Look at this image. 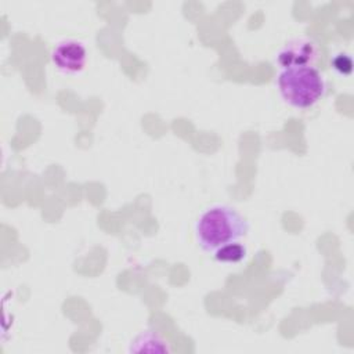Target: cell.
Wrapping results in <instances>:
<instances>
[{
    "label": "cell",
    "mask_w": 354,
    "mask_h": 354,
    "mask_svg": "<svg viewBox=\"0 0 354 354\" xmlns=\"http://www.w3.org/2000/svg\"><path fill=\"white\" fill-rule=\"evenodd\" d=\"M330 66L337 75L348 76L353 71V61H351L350 54L343 53V51L335 54L330 59Z\"/></svg>",
    "instance_id": "obj_7"
},
{
    "label": "cell",
    "mask_w": 354,
    "mask_h": 354,
    "mask_svg": "<svg viewBox=\"0 0 354 354\" xmlns=\"http://www.w3.org/2000/svg\"><path fill=\"white\" fill-rule=\"evenodd\" d=\"M321 55L319 46L310 37H297L285 43L275 55L279 69L314 66Z\"/></svg>",
    "instance_id": "obj_4"
},
{
    "label": "cell",
    "mask_w": 354,
    "mask_h": 354,
    "mask_svg": "<svg viewBox=\"0 0 354 354\" xmlns=\"http://www.w3.org/2000/svg\"><path fill=\"white\" fill-rule=\"evenodd\" d=\"M277 87L285 104L296 109H308L326 93L325 76L315 66L279 69Z\"/></svg>",
    "instance_id": "obj_2"
},
{
    "label": "cell",
    "mask_w": 354,
    "mask_h": 354,
    "mask_svg": "<svg viewBox=\"0 0 354 354\" xmlns=\"http://www.w3.org/2000/svg\"><path fill=\"white\" fill-rule=\"evenodd\" d=\"M130 353H169L167 342L153 330H145L136 336L129 347Z\"/></svg>",
    "instance_id": "obj_5"
},
{
    "label": "cell",
    "mask_w": 354,
    "mask_h": 354,
    "mask_svg": "<svg viewBox=\"0 0 354 354\" xmlns=\"http://www.w3.org/2000/svg\"><path fill=\"white\" fill-rule=\"evenodd\" d=\"M249 230L246 218L234 207L214 203L205 207L195 220V239L202 250L214 253L218 248L239 242Z\"/></svg>",
    "instance_id": "obj_1"
},
{
    "label": "cell",
    "mask_w": 354,
    "mask_h": 354,
    "mask_svg": "<svg viewBox=\"0 0 354 354\" xmlns=\"http://www.w3.org/2000/svg\"><path fill=\"white\" fill-rule=\"evenodd\" d=\"M246 256H248V249L243 243H239V242H232V243L224 245L213 253V257L217 261L227 263V264L241 263L246 259Z\"/></svg>",
    "instance_id": "obj_6"
},
{
    "label": "cell",
    "mask_w": 354,
    "mask_h": 354,
    "mask_svg": "<svg viewBox=\"0 0 354 354\" xmlns=\"http://www.w3.org/2000/svg\"><path fill=\"white\" fill-rule=\"evenodd\" d=\"M87 47L76 39H64L55 43L50 53V59L54 68L62 73L75 76L84 71L87 64Z\"/></svg>",
    "instance_id": "obj_3"
}]
</instances>
